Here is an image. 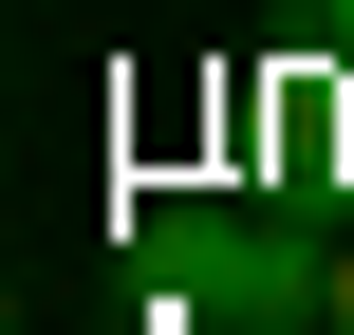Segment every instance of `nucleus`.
<instances>
[{
	"label": "nucleus",
	"mask_w": 354,
	"mask_h": 335,
	"mask_svg": "<svg viewBox=\"0 0 354 335\" xmlns=\"http://www.w3.org/2000/svg\"><path fill=\"white\" fill-rule=\"evenodd\" d=\"M317 37H336V56H354V0H317Z\"/></svg>",
	"instance_id": "nucleus-4"
},
{
	"label": "nucleus",
	"mask_w": 354,
	"mask_h": 335,
	"mask_svg": "<svg viewBox=\"0 0 354 335\" xmlns=\"http://www.w3.org/2000/svg\"><path fill=\"white\" fill-rule=\"evenodd\" d=\"M187 298L205 317H317L336 242H299V224H187Z\"/></svg>",
	"instance_id": "nucleus-1"
},
{
	"label": "nucleus",
	"mask_w": 354,
	"mask_h": 335,
	"mask_svg": "<svg viewBox=\"0 0 354 335\" xmlns=\"http://www.w3.org/2000/svg\"><path fill=\"white\" fill-rule=\"evenodd\" d=\"M317 317H336V335H354V242H336V298H317Z\"/></svg>",
	"instance_id": "nucleus-2"
},
{
	"label": "nucleus",
	"mask_w": 354,
	"mask_h": 335,
	"mask_svg": "<svg viewBox=\"0 0 354 335\" xmlns=\"http://www.w3.org/2000/svg\"><path fill=\"white\" fill-rule=\"evenodd\" d=\"M224 335H336V317H224Z\"/></svg>",
	"instance_id": "nucleus-3"
}]
</instances>
